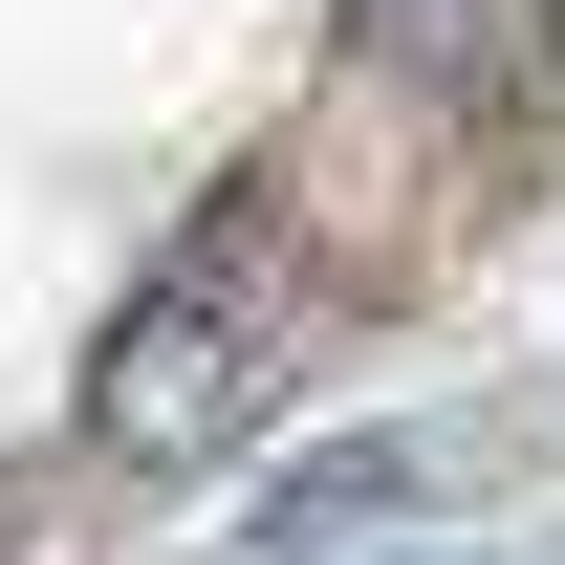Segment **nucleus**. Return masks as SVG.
<instances>
[{
	"mask_svg": "<svg viewBox=\"0 0 565 565\" xmlns=\"http://www.w3.org/2000/svg\"><path fill=\"white\" fill-rule=\"evenodd\" d=\"M392 500H414V435H370V457H327V479H282L262 544H349V522H392Z\"/></svg>",
	"mask_w": 565,
	"mask_h": 565,
	"instance_id": "obj_3",
	"label": "nucleus"
},
{
	"mask_svg": "<svg viewBox=\"0 0 565 565\" xmlns=\"http://www.w3.org/2000/svg\"><path fill=\"white\" fill-rule=\"evenodd\" d=\"M305 327H327V305H305V196L239 174V196L87 327V457H152V479H174V457H239L262 392L305 370Z\"/></svg>",
	"mask_w": 565,
	"mask_h": 565,
	"instance_id": "obj_1",
	"label": "nucleus"
},
{
	"mask_svg": "<svg viewBox=\"0 0 565 565\" xmlns=\"http://www.w3.org/2000/svg\"><path fill=\"white\" fill-rule=\"evenodd\" d=\"M565 87V0H349V109H544Z\"/></svg>",
	"mask_w": 565,
	"mask_h": 565,
	"instance_id": "obj_2",
	"label": "nucleus"
}]
</instances>
